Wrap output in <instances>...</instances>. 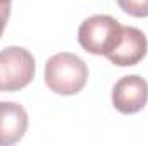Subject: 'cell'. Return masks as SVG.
Wrapping results in <instances>:
<instances>
[{
	"label": "cell",
	"mask_w": 148,
	"mask_h": 146,
	"mask_svg": "<svg viewBox=\"0 0 148 146\" xmlns=\"http://www.w3.org/2000/svg\"><path fill=\"white\" fill-rule=\"evenodd\" d=\"M12 0H0V5H3V3H10Z\"/></svg>",
	"instance_id": "9c48e42d"
},
{
	"label": "cell",
	"mask_w": 148,
	"mask_h": 146,
	"mask_svg": "<svg viewBox=\"0 0 148 146\" xmlns=\"http://www.w3.org/2000/svg\"><path fill=\"white\" fill-rule=\"evenodd\" d=\"M9 16H10V3L0 5V38H2V35H3V31H5Z\"/></svg>",
	"instance_id": "ba28073f"
},
{
	"label": "cell",
	"mask_w": 148,
	"mask_h": 146,
	"mask_svg": "<svg viewBox=\"0 0 148 146\" xmlns=\"http://www.w3.org/2000/svg\"><path fill=\"white\" fill-rule=\"evenodd\" d=\"M148 103V83L138 74L121 77L112 89V105L124 115L138 113Z\"/></svg>",
	"instance_id": "277c9868"
},
{
	"label": "cell",
	"mask_w": 148,
	"mask_h": 146,
	"mask_svg": "<svg viewBox=\"0 0 148 146\" xmlns=\"http://www.w3.org/2000/svg\"><path fill=\"white\" fill-rule=\"evenodd\" d=\"M28 112L21 103L0 102V146L19 143L28 131Z\"/></svg>",
	"instance_id": "8992f818"
},
{
	"label": "cell",
	"mask_w": 148,
	"mask_h": 146,
	"mask_svg": "<svg viewBox=\"0 0 148 146\" xmlns=\"http://www.w3.org/2000/svg\"><path fill=\"white\" fill-rule=\"evenodd\" d=\"M88 81V65L83 59L69 52L52 55L45 64V84L62 96L77 95Z\"/></svg>",
	"instance_id": "6da1fadb"
},
{
	"label": "cell",
	"mask_w": 148,
	"mask_h": 146,
	"mask_svg": "<svg viewBox=\"0 0 148 146\" xmlns=\"http://www.w3.org/2000/svg\"><path fill=\"white\" fill-rule=\"evenodd\" d=\"M148 52V40L145 33L133 26H122V36L117 46L107 55L114 65L131 67L140 64Z\"/></svg>",
	"instance_id": "5b68a950"
},
{
	"label": "cell",
	"mask_w": 148,
	"mask_h": 146,
	"mask_svg": "<svg viewBox=\"0 0 148 146\" xmlns=\"http://www.w3.org/2000/svg\"><path fill=\"white\" fill-rule=\"evenodd\" d=\"M122 36V24L107 14H97L84 19L77 29V41L79 45L93 53L107 57L117 46Z\"/></svg>",
	"instance_id": "7a4b0ae2"
},
{
	"label": "cell",
	"mask_w": 148,
	"mask_h": 146,
	"mask_svg": "<svg viewBox=\"0 0 148 146\" xmlns=\"http://www.w3.org/2000/svg\"><path fill=\"white\" fill-rule=\"evenodd\" d=\"M36 71L35 57L23 46H7L0 52V89L7 93L26 88Z\"/></svg>",
	"instance_id": "3957f363"
},
{
	"label": "cell",
	"mask_w": 148,
	"mask_h": 146,
	"mask_svg": "<svg viewBox=\"0 0 148 146\" xmlns=\"http://www.w3.org/2000/svg\"><path fill=\"white\" fill-rule=\"evenodd\" d=\"M117 5L133 17H148V0H117Z\"/></svg>",
	"instance_id": "52a82bcc"
}]
</instances>
